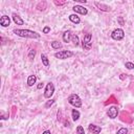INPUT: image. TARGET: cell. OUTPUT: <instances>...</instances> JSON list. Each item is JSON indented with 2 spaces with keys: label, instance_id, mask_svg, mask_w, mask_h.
Wrapping results in <instances>:
<instances>
[{
  "label": "cell",
  "instance_id": "cell-27",
  "mask_svg": "<svg viewBox=\"0 0 134 134\" xmlns=\"http://www.w3.org/2000/svg\"><path fill=\"white\" fill-rule=\"evenodd\" d=\"M42 134H51V133H50V131H49V130H45Z\"/></svg>",
  "mask_w": 134,
  "mask_h": 134
},
{
  "label": "cell",
  "instance_id": "cell-16",
  "mask_svg": "<svg viewBox=\"0 0 134 134\" xmlns=\"http://www.w3.org/2000/svg\"><path fill=\"white\" fill-rule=\"evenodd\" d=\"M71 115H72V119L74 120V121H76L79 118H80V112L76 110V109H72V111H71Z\"/></svg>",
  "mask_w": 134,
  "mask_h": 134
},
{
  "label": "cell",
  "instance_id": "cell-21",
  "mask_svg": "<svg viewBox=\"0 0 134 134\" xmlns=\"http://www.w3.org/2000/svg\"><path fill=\"white\" fill-rule=\"evenodd\" d=\"M76 134H85V130L82 126H77L76 127Z\"/></svg>",
  "mask_w": 134,
  "mask_h": 134
},
{
  "label": "cell",
  "instance_id": "cell-15",
  "mask_svg": "<svg viewBox=\"0 0 134 134\" xmlns=\"http://www.w3.org/2000/svg\"><path fill=\"white\" fill-rule=\"evenodd\" d=\"M69 20H70L72 23H74V24H79V23H81V19H80V17H79L76 14H72V15H70V16H69Z\"/></svg>",
  "mask_w": 134,
  "mask_h": 134
},
{
  "label": "cell",
  "instance_id": "cell-26",
  "mask_svg": "<svg viewBox=\"0 0 134 134\" xmlns=\"http://www.w3.org/2000/svg\"><path fill=\"white\" fill-rule=\"evenodd\" d=\"M43 87H44V84H43V83H39V84H38V86H37V88H38V89H42Z\"/></svg>",
  "mask_w": 134,
  "mask_h": 134
},
{
  "label": "cell",
  "instance_id": "cell-7",
  "mask_svg": "<svg viewBox=\"0 0 134 134\" xmlns=\"http://www.w3.org/2000/svg\"><path fill=\"white\" fill-rule=\"evenodd\" d=\"M117 114H118V108L116 106H111L108 108L107 110V115L109 116V118L111 119H114L117 117Z\"/></svg>",
  "mask_w": 134,
  "mask_h": 134
},
{
  "label": "cell",
  "instance_id": "cell-1",
  "mask_svg": "<svg viewBox=\"0 0 134 134\" xmlns=\"http://www.w3.org/2000/svg\"><path fill=\"white\" fill-rule=\"evenodd\" d=\"M13 32L15 35H17L18 37L21 38H28V39H39L40 38V34L30 30V29H19V28H15L13 30Z\"/></svg>",
  "mask_w": 134,
  "mask_h": 134
},
{
  "label": "cell",
  "instance_id": "cell-6",
  "mask_svg": "<svg viewBox=\"0 0 134 134\" xmlns=\"http://www.w3.org/2000/svg\"><path fill=\"white\" fill-rule=\"evenodd\" d=\"M53 92H54V85L51 82L47 83L46 87H45V91H44V97L45 98H50L52 96Z\"/></svg>",
  "mask_w": 134,
  "mask_h": 134
},
{
  "label": "cell",
  "instance_id": "cell-23",
  "mask_svg": "<svg viewBox=\"0 0 134 134\" xmlns=\"http://www.w3.org/2000/svg\"><path fill=\"white\" fill-rule=\"evenodd\" d=\"M116 134H128V129L127 128H120Z\"/></svg>",
  "mask_w": 134,
  "mask_h": 134
},
{
  "label": "cell",
  "instance_id": "cell-12",
  "mask_svg": "<svg viewBox=\"0 0 134 134\" xmlns=\"http://www.w3.org/2000/svg\"><path fill=\"white\" fill-rule=\"evenodd\" d=\"M13 21L15 22V24H17V25H23L24 24V21L21 19V17L19 16V15H17V14H13Z\"/></svg>",
  "mask_w": 134,
  "mask_h": 134
},
{
  "label": "cell",
  "instance_id": "cell-13",
  "mask_svg": "<svg viewBox=\"0 0 134 134\" xmlns=\"http://www.w3.org/2000/svg\"><path fill=\"white\" fill-rule=\"evenodd\" d=\"M71 38H72V36H71V31L70 30L64 31V34H63V41L65 43H69L71 41Z\"/></svg>",
  "mask_w": 134,
  "mask_h": 134
},
{
  "label": "cell",
  "instance_id": "cell-10",
  "mask_svg": "<svg viewBox=\"0 0 134 134\" xmlns=\"http://www.w3.org/2000/svg\"><path fill=\"white\" fill-rule=\"evenodd\" d=\"M88 130L92 133V134H99L100 131H102V128L99 126H96V125H93V124H90L88 126Z\"/></svg>",
  "mask_w": 134,
  "mask_h": 134
},
{
  "label": "cell",
  "instance_id": "cell-24",
  "mask_svg": "<svg viewBox=\"0 0 134 134\" xmlns=\"http://www.w3.org/2000/svg\"><path fill=\"white\" fill-rule=\"evenodd\" d=\"M53 103H54V99H50V100H48V102L45 104V108H49L51 105H53Z\"/></svg>",
  "mask_w": 134,
  "mask_h": 134
},
{
  "label": "cell",
  "instance_id": "cell-19",
  "mask_svg": "<svg viewBox=\"0 0 134 134\" xmlns=\"http://www.w3.org/2000/svg\"><path fill=\"white\" fill-rule=\"evenodd\" d=\"M36 57V50L35 49H30L29 52H28V59L29 60H34Z\"/></svg>",
  "mask_w": 134,
  "mask_h": 134
},
{
  "label": "cell",
  "instance_id": "cell-17",
  "mask_svg": "<svg viewBox=\"0 0 134 134\" xmlns=\"http://www.w3.org/2000/svg\"><path fill=\"white\" fill-rule=\"evenodd\" d=\"M41 60H42V63H43V65L45 67H48L49 66V61H48V58L46 57V54L42 53L41 54Z\"/></svg>",
  "mask_w": 134,
  "mask_h": 134
},
{
  "label": "cell",
  "instance_id": "cell-3",
  "mask_svg": "<svg viewBox=\"0 0 134 134\" xmlns=\"http://www.w3.org/2000/svg\"><path fill=\"white\" fill-rule=\"evenodd\" d=\"M92 36L91 34H86L83 38V42H82V47L85 49V50H89L91 47H92Z\"/></svg>",
  "mask_w": 134,
  "mask_h": 134
},
{
  "label": "cell",
  "instance_id": "cell-22",
  "mask_svg": "<svg viewBox=\"0 0 134 134\" xmlns=\"http://www.w3.org/2000/svg\"><path fill=\"white\" fill-rule=\"evenodd\" d=\"M125 66H126L128 69H130V70H131V69H134V64H133L132 62H126V63H125Z\"/></svg>",
  "mask_w": 134,
  "mask_h": 134
},
{
  "label": "cell",
  "instance_id": "cell-14",
  "mask_svg": "<svg viewBox=\"0 0 134 134\" xmlns=\"http://www.w3.org/2000/svg\"><path fill=\"white\" fill-rule=\"evenodd\" d=\"M36 82H37V76H36L35 74H30V75L27 77V85H28L29 87L34 86V85L36 84Z\"/></svg>",
  "mask_w": 134,
  "mask_h": 134
},
{
  "label": "cell",
  "instance_id": "cell-25",
  "mask_svg": "<svg viewBox=\"0 0 134 134\" xmlns=\"http://www.w3.org/2000/svg\"><path fill=\"white\" fill-rule=\"evenodd\" d=\"M49 31H50V27L49 26H45L43 28V34H48Z\"/></svg>",
  "mask_w": 134,
  "mask_h": 134
},
{
  "label": "cell",
  "instance_id": "cell-4",
  "mask_svg": "<svg viewBox=\"0 0 134 134\" xmlns=\"http://www.w3.org/2000/svg\"><path fill=\"white\" fill-rule=\"evenodd\" d=\"M73 52L72 51H69V50H61V51H58L54 53V58L57 59H60V60H66V59H69L71 57H73Z\"/></svg>",
  "mask_w": 134,
  "mask_h": 134
},
{
  "label": "cell",
  "instance_id": "cell-20",
  "mask_svg": "<svg viewBox=\"0 0 134 134\" xmlns=\"http://www.w3.org/2000/svg\"><path fill=\"white\" fill-rule=\"evenodd\" d=\"M71 40H72V42H73V44H74L75 46H77V45H79V43H80V42H79V37H77L76 35H73V36H72V38H71Z\"/></svg>",
  "mask_w": 134,
  "mask_h": 134
},
{
  "label": "cell",
  "instance_id": "cell-5",
  "mask_svg": "<svg viewBox=\"0 0 134 134\" xmlns=\"http://www.w3.org/2000/svg\"><path fill=\"white\" fill-rule=\"evenodd\" d=\"M125 37V31L121 28H116L111 32V38L115 41H120Z\"/></svg>",
  "mask_w": 134,
  "mask_h": 134
},
{
  "label": "cell",
  "instance_id": "cell-8",
  "mask_svg": "<svg viewBox=\"0 0 134 134\" xmlns=\"http://www.w3.org/2000/svg\"><path fill=\"white\" fill-rule=\"evenodd\" d=\"M72 9H73V12L75 14L77 13V14H81V15H84V16H86L88 14V9L86 7H84V6H82V5H74L72 7Z\"/></svg>",
  "mask_w": 134,
  "mask_h": 134
},
{
  "label": "cell",
  "instance_id": "cell-11",
  "mask_svg": "<svg viewBox=\"0 0 134 134\" xmlns=\"http://www.w3.org/2000/svg\"><path fill=\"white\" fill-rule=\"evenodd\" d=\"M94 4H95V6H96L98 9H100V10H103V12H109V10H110V6H108L107 4L99 3V2H94Z\"/></svg>",
  "mask_w": 134,
  "mask_h": 134
},
{
  "label": "cell",
  "instance_id": "cell-2",
  "mask_svg": "<svg viewBox=\"0 0 134 134\" xmlns=\"http://www.w3.org/2000/svg\"><path fill=\"white\" fill-rule=\"evenodd\" d=\"M67 100H68V103H69L71 106H73L74 108H81V107H82V99H81V97H80L77 94H75V93L69 95L68 98H67Z\"/></svg>",
  "mask_w": 134,
  "mask_h": 134
},
{
  "label": "cell",
  "instance_id": "cell-9",
  "mask_svg": "<svg viewBox=\"0 0 134 134\" xmlns=\"http://www.w3.org/2000/svg\"><path fill=\"white\" fill-rule=\"evenodd\" d=\"M9 24H10V18L8 16H6V15L1 16V18H0V25L2 27H7V26H9Z\"/></svg>",
  "mask_w": 134,
  "mask_h": 134
},
{
  "label": "cell",
  "instance_id": "cell-18",
  "mask_svg": "<svg viewBox=\"0 0 134 134\" xmlns=\"http://www.w3.org/2000/svg\"><path fill=\"white\" fill-rule=\"evenodd\" d=\"M51 47H52L53 49H59V48L62 47V43L59 42V41H52V42H51Z\"/></svg>",
  "mask_w": 134,
  "mask_h": 134
}]
</instances>
